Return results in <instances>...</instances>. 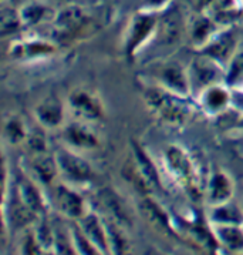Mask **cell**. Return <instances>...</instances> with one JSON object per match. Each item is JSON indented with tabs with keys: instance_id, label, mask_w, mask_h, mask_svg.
<instances>
[{
	"instance_id": "obj_1",
	"label": "cell",
	"mask_w": 243,
	"mask_h": 255,
	"mask_svg": "<svg viewBox=\"0 0 243 255\" xmlns=\"http://www.w3.org/2000/svg\"><path fill=\"white\" fill-rule=\"evenodd\" d=\"M142 102L157 120L169 127H183L199 112L192 97L181 96L147 82L142 87Z\"/></svg>"
},
{
	"instance_id": "obj_2",
	"label": "cell",
	"mask_w": 243,
	"mask_h": 255,
	"mask_svg": "<svg viewBox=\"0 0 243 255\" xmlns=\"http://www.w3.org/2000/svg\"><path fill=\"white\" fill-rule=\"evenodd\" d=\"M162 165L166 175L192 200H203L206 177H203L195 157L179 144L168 145L162 154Z\"/></svg>"
},
{
	"instance_id": "obj_3",
	"label": "cell",
	"mask_w": 243,
	"mask_h": 255,
	"mask_svg": "<svg viewBox=\"0 0 243 255\" xmlns=\"http://www.w3.org/2000/svg\"><path fill=\"white\" fill-rule=\"evenodd\" d=\"M122 174L141 195H152L163 187L158 165L137 141H131V154L128 161L124 164Z\"/></svg>"
},
{
	"instance_id": "obj_4",
	"label": "cell",
	"mask_w": 243,
	"mask_h": 255,
	"mask_svg": "<svg viewBox=\"0 0 243 255\" xmlns=\"http://www.w3.org/2000/svg\"><path fill=\"white\" fill-rule=\"evenodd\" d=\"M160 13L140 9L134 13L124 31L122 49L124 54L134 60L155 40L158 30Z\"/></svg>"
},
{
	"instance_id": "obj_5",
	"label": "cell",
	"mask_w": 243,
	"mask_h": 255,
	"mask_svg": "<svg viewBox=\"0 0 243 255\" xmlns=\"http://www.w3.org/2000/svg\"><path fill=\"white\" fill-rule=\"evenodd\" d=\"M53 153L57 161L60 181L70 184L79 190H84L91 185L94 180V168L80 151H76L61 144Z\"/></svg>"
},
{
	"instance_id": "obj_6",
	"label": "cell",
	"mask_w": 243,
	"mask_h": 255,
	"mask_svg": "<svg viewBox=\"0 0 243 255\" xmlns=\"http://www.w3.org/2000/svg\"><path fill=\"white\" fill-rule=\"evenodd\" d=\"M51 26L54 30V41L79 40L94 29L92 19L79 4H69L57 10Z\"/></svg>"
},
{
	"instance_id": "obj_7",
	"label": "cell",
	"mask_w": 243,
	"mask_h": 255,
	"mask_svg": "<svg viewBox=\"0 0 243 255\" xmlns=\"http://www.w3.org/2000/svg\"><path fill=\"white\" fill-rule=\"evenodd\" d=\"M47 193L51 208L56 211V214L69 221H79L91 208V205L84 198L81 190L60 180Z\"/></svg>"
},
{
	"instance_id": "obj_8",
	"label": "cell",
	"mask_w": 243,
	"mask_h": 255,
	"mask_svg": "<svg viewBox=\"0 0 243 255\" xmlns=\"http://www.w3.org/2000/svg\"><path fill=\"white\" fill-rule=\"evenodd\" d=\"M191 96L195 99L206 87L226 82V70L211 57L196 51V56L186 66Z\"/></svg>"
},
{
	"instance_id": "obj_9",
	"label": "cell",
	"mask_w": 243,
	"mask_h": 255,
	"mask_svg": "<svg viewBox=\"0 0 243 255\" xmlns=\"http://www.w3.org/2000/svg\"><path fill=\"white\" fill-rule=\"evenodd\" d=\"M242 39L243 36L235 24L221 26L219 30L213 34L212 39L203 46L199 53L219 63L226 70L229 61L232 60L233 54L238 50Z\"/></svg>"
},
{
	"instance_id": "obj_10",
	"label": "cell",
	"mask_w": 243,
	"mask_h": 255,
	"mask_svg": "<svg viewBox=\"0 0 243 255\" xmlns=\"http://www.w3.org/2000/svg\"><path fill=\"white\" fill-rule=\"evenodd\" d=\"M67 109L74 119L94 124L104 120L105 107L98 94L85 87H76L67 96Z\"/></svg>"
},
{
	"instance_id": "obj_11",
	"label": "cell",
	"mask_w": 243,
	"mask_h": 255,
	"mask_svg": "<svg viewBox=\"0 0 243 255\" xmlns=\"http://www.w3.org/2000/svg\"><path fill=\"white\" fill-rule=\"evenodd\" d=\"M198 110L209 119H218L232 110V87L226 82L206 87L195 99Z\"/></svg>"
},
{
	"instance_id": "obj_12",
	"label": "cell",
	"mask_w": 243,
	"mask_h": 255,
	"mask_svg": "<svg viewBox=\"0 0 243 255\" xmlns=\"http://www.w3.org/2000/svg\"><path fill=\"white\" fill-rule=\"evenodd\" d=\"M14 188L19 198L36 217L50 213L51 204L47 191L21 168L17 175H14Z\"/></svg>"
},
{
	"instance_id": "obj_13",
	"label": "cell",
	"mask_w": 243,
	"mask_h": 255,
	"mask_svg": "<svg viewBox=\"0 0 243 255\" xmlns=\"http://www.w3.org/2000/svg\"><path fill=\"white\" fill-rule=\"evenodd\" d=\"M67 103L54 93L43 97L33 109V116L37 126L46 131L61 130L67 123Z\"/></svg>"
},
{
	"instance_id": "obj_14",
	"label": "cell",
	"mask_w": 243,
	"mask_h": 255,
	"mask_svg": "<svg viewBox=\"0 0 243 255\" xmlns=\"http://www.w3.org/2000/svg\"><path fill=\"white\" fill-rule=\"evenodd\" d=\"M148 82L158 84L162 89H166L176 94L192 97L186 67H183L182 64L176 61L158 63V66L152 72V77L148 79Z\"/></svg>"
},
{
	"instance_id": "obj_15",
	"label": "cell",
	"mask_w": 243,
	"mask_h": 255,
	"mask_svg": "<svg viewBox=\"0 0 243 255\" xmlns=\"http://www.w3.org/2000/svg\"><path fill=\"white\" fill-rule=\"evenodd\" d=\"M20 168L27 175H30L36 183L40 184L46 191H49L51 187L60 180L57 161H56L54 153L51 151L27 154Z\"/></svg>"
},
{
	"instance_id": "obj_16",
	"label": "cell",
	"mask_w": 243,
	"mask_h": 255,
	"mask_svg": "<svg viewBox=\"0 0 243 255\" xmlns=\"http://www.w3.org/2000/svg\"><path fill=\"white\" fill-rule=\"evenodd\" d=\"M60 131L63 144L76 151L85 153L98 150L101 147V140L92 128L91 123L76 119L74 122L66 123Z\"/></svg>"
},
{
	"instance_id": "obj_17",
	"label": "cell",
	"mask_w": 243,
	"mask_h": 255,
	"mask_svg": "<svg viewBox=\"0 0 243 255\" xmlns=\"http://www.w3.org/2000/svg\"><path fill=\"white\" fill-rule=\"evenodd\" d=\"M7 53L16 61H39L54 56L57 53V44L54 40L41 37H24L10 41Z\"/></svg>"
},
{
	"instance_id": "obj_18",
	"label": "cell",
	"mask_w": 243,
	"mask_h": 255,
	"mask_svg": "<svg viewBox=\"0 0 243 255\" xmlns=\"http://www.w3.org/2000/svg\"><path fill=\"white\" fill-rule=\"evenodd\" d=\"M183 34H186V21L183 20L181 11L171 4L160 13L158 30L154 41L165 47H172L181 41Z\"/></svg>"
},
{
	"instance_id": "obj_19",
	"label": "cell",
	"mask_w": 243,
	"mask_h": 255,
	"mask_svg": "<svg viewBox=\"0 0 243 255\" xmlns=\"http://www.w3.org/2000/svg\"><path fill=\"white\" fill-rule=\"evenodd\" d=\"M235 193H236V185L232 175L221 168L213 170L212 173L208 174L205 183V190H203L205 207H212L229 201L235 198Z\"/></svg>"
},
{
	"instance_id": "obj_20",
	"label": "cell",
	"mask_w": 243,
	"mask_h": 255,
	"mask_svg": "<svg viewBox=\"0 0 243 255\" xmlns=\"http://www.w3.org/2000/svg\"><path fill=\"white\" fill-rule=\"evenodd\" d=\"M97 203L100 205V213L105 217L117 221L118 224L130 228L132 225V217L127 203L124 201L121 195L118 194L111 187H102L95 194Z\"/></svg>"
},
{
	"instance_id": "obj_21",
	"label": "cell",
	"mask_w": 243,
	"mask_h": 255,
	"mask_svg": "<svg viewBox=\"0 0 243 255\" xmlns=\"http://www.w3.org/2000/svg\"><path fill=\"white\" fill-rule=\"evenodd\" d=\"M219 27L221 24L215 20L212 14L206 11H198L189 20H186V37L195 51H199L212 39Z\"/></svg>"
},
{
	"instance_id": "obj_22",
	"label": "cell",
	"mask_w": 243,
	"mask_h": 255,
	"mask_svg": "<svg viewBox=\"0 0 243 255\" xmlns=\"http://www.w3.org/2000/svg\"><path fill=\"white\" fill-rule=\"evenodd\" d=\"M138 208L148 224L157 231L166 235H176L175 220H172L169 213L152 195H142Z\"/></svg>"
},
{
	"instance_id": "obj_23",
	"label": "cell",
	"mask_w": 243,
	"mask_h": 255,
	"mask_svg": "<svg viewBox=\"0 0 243 255\" xmlns=\"http://www.w3.org/2000/svg\"><path fill=\"white\" fill-rule=\"evenodd\" d=\"M81 231L90 238L92 244L95 245L100 251V254H110V245H108V237H107V228L102 214L98 210L90 208L88 213L81 217L79 221H76Z\"/></svg>"
},
{
	"instance_id": "obj_24",
	"label": "cell",
	"mask_w": 243,
	"mask_h": 255,
	"mask_svg": "<svg viewBox=\"0 0 243 255\" xmlns=\"http://www.w3.org/2000/svg\"><path fill=\"white\" fill-rule=\"evenodd\" d=\"M205 218L209 224H238L243 225V208L235 198L222 204L205 207Z\"/></svg>"
},
{
	"instance_id": "obj_25",
	"label": "cell",
	"mask_w": 243,
	"mask_h": 255,
	"mask_svg": "<svg viewBox=\"0 0 243 255\" xmlns=\"http://www.w3.org/2000/svg\"><path fill=\"white\" fill-rule=\"evenodd\" d=\"M213 235L218 243V248L229 254L243 253V225L219 224L212 225Z\"/></svg>"
},
{
	"instance_id": "obj_26",
	"label": "cell",
	"mask_w": 243,
	"mask_h": 255,
	"mask_svg": "<svg viewBox=\"0 0 243 255\" xmlns=\"http://www.w3.org/2000/svg\"><path fill=\"white\" fill-rule=\"evenodd\" d=\"M19 11H20L23 27H37L46 23L51 24L57 13V10H53L50 6L36 0H29L23 3L19 7Z\"/></svg>"
},
{
	"instance_id": "obj_27",
	"label": "cell",
	"mask_w": 243,
	"mask_h": 255,
	"mask_svg": "<svg viewBox=\"0 0 243 255\" xmlns=\"http://www.w3.org/2000/svg\"><path fill=\"white\" fill-rule=\"evenodd\" d=\"M105 228H107V237H108V245H110V254H127L130 253L131 241L127 234V228L124 225L118 224L111 218L102 214Z\"/></svg>"
},
{
	"instance_id": "obj_28",
	"label": "cell",
	"mask_w": 243,
	"mask_h": 255,
	"mask_svg": "<svg viewBox=\"0 0 243 255\" xmlns=\"http://www.w3.org/2000/svg\"><path fill=\"white\" fill-rule=\"evenodd\" d=\"M30 133V128L26 126L24 120L20 116L10 114L3 122V138L11 147L24 145L27 137Z\"/></svg>"
},
{
	"instance_id": "obj_29",
	"label": "cell",
	"mask_w": 243,
	"mask_h": 255,
	"mask_svg": "<svg viewBox=\"0 0 243 255\" xmlns=\"http://www.w3.org/2000/svg\"><path fill=\"white\" fill-rule=\"evenodd\" d=\"M60 217V215H59ZM54 221V245L53 254L77 255L71 235V221L60 217L59 221Z\"/></svg>"
},
{
	"instance_id": "obj_30",
	"label": "cell",
	"mask_w": 243,
	"mask_h": 255,
	"mask_svg": "<svg viewBox=\"0 0 243 255\" xmlns=\"http://www.w3.org/2000/svg\"><path fill=\"white\" fill-rule=\"evenodd\" d=\"M0 27L3 36L13 34L20 30L23 27V21H21L19 7L13 6L11 3L6 4V1H3L1 14H0Z\"/></svg>"
},
{
	"instance_id": "obj_31",
	"label": "cell",
	"mask_w": 243,
	"mask_h": 255,
	"mask_svg": "<svg viewBox=\"0 0 243 255\" xmlns=\"http://www.w3.org/2000/svg\"><path fill=\"white\" fill-rule=\"evenodd\" d=\"M226 83L231 87H243V39L226 67Z\"/></svg>"
},
{
	"instance_id": "obj_32",
	"label": "cell",
	"mask_w": 243,
	"mask_h": 255,
	"mask_svg": "<svg viewBox=\"0 0 243 255\" xmlns=\"http://www.w3.org/2000/svg\"><path fill=\"white\" fill-rule=\"evenodd\" d=\"M17 253L24 255L46 254L33 230V225L21 230V235L19 237V243H17Z\"/></svg>"
},
{
	"instance_id": "obj_33",
	"label": "cell",
	"mask_w": 243,
	"mask_h": 255,
	"mask_svg": "<svg viewBox=\"0 0 243 255\" xmlns=\"http://www.w3.org/2000/svg\"><path fill=\"white\" fill-rule=\"evenodd\" d=\"M71 235H73V243H74L77 255H101L98 248L81 231V228L76 221H71Z\"/></svg>"
},
{
	"instance_id": "obj_34",
	"label": "cell",
	"mask_w": 243,
	"mask_h": 255,
	"mask_svg": "<svg viewBox=\"0 0 243 255\" xmlns=\"http://www.w3.org/2000/svg\"><path fill=\"white\" fill-rule=\"evenodd\" d=\"M24 147L27 150V154H39V153H47L50 151V145L46 137V130L41 128L29 133V137L24 143Z\"/></svg>"
},
{
	"instance_id": "obj_35",
	"label": "cell",
	"mask_w": 243,
	"mask_h": 255,
	"mask_svg": "<svg viewBox=\"0 0 243 255\" xmlns=\"http://www.w3.org/2000/svg\"><path fill=\"white\" fill-rule=\"evenodd\" d=\"M172 4V0H142L141 9L144 10L161 13Z\"/></svg>"
},
{
	"instance_id": "obj_36",
	"label": "cell",
	"mask_w": 243,
	"mask_h": 255,
	"mask_svg": "<svg viewBox=\"0 0 243 255\" xmlns=\"http://www.w3.org/2000/svg\"><path fill=\"white\" fill-rule=\"evenodd\" d=\"M231 131H232L236 137L243 138V116H241V117L238 119V122L235 123V126H233Z\"/></svg>"
},
{
	"instance_id": "obj_37",
	"label": "cell",
	"mask_w": 243,
	"mask_h": 255,
	"mask_svg": "<svg viewBox=\"0 0 243 255\" xmlns=\"http://www.w3.org/2000/svg\"><path fill=\"white\" fill-rule=\"evenodd\" d=\"M239 203H241V205H242V208H243V190H242V193H241V197H239Z\"/></svg>"
},
{
	"instance_id": "obj_38",
	"label": "cell",
	"mask_w": 243,
	"mask_h": 255,
	"mask_svg": "<svg viewBox=\"0 0 243 255\" xmlns=\"http://www.w3.org/2000/svg\"><path fill=\"white\" fill-rule=\"evenodd\" d=\"M241 154H242V158H243V148H242V151H241Z\"/></svg>"
}]
</instances>
